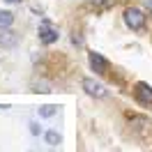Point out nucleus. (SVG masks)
Listing matches in <instances>:
<instances>
[{
	"mask_svg": "<svg viewBox=\"0 0 152 152\" xmlns=\"http://www.w3.org/2000/svg\"><path fill=\"white\" fill-rule=\"evenodd\" d=\"M28 127H30V134H32V136H39V134H44V129H42V124H39V122H30Z\"/></svg>",
	"mask_w": 152,
	"mask_h": 152,
	"instance_id": "10",
	"label": "nucleus"
},
{
	"mask_svg": "<svg viewBox=\"0 0 152 152\" xmlns=\"http://www.w3.org/2000/svg\"><path fill=\"white\" fill-rule=\"evenodd\" d=\"M44 138H46V143H48V145H53V148L62 143V136H60L56 129H48V132H44Z\"/></svg>",
	"mask_w": 152,
	"mask_h": 152,
	"instance_id": "8",
	"label": "nucleus"
},
{
	"mask_svg": "<svg viewBox=\"0 0 152 152\" xmlns=\"http://www.w3.org/2000/svg\"><path fill=\"white\" fill-rule=\"evenodd\" d=\"M124 23H127L129 30L141 32V30H145V26H148V16H145V12L138 10V7H127V10H124Z\"/></svg>",
	"mask_w": 152,
	"mask_h": 152,
	"instance_id": "1",
	"label": "nucleus"
},
{
	"mask_svg": "<svg viewBox=\"0 0 152 152\" xmlns=\"http://www.w3.org/2000/svg\"><path fill=\"white\" fill-rule=\"evenodd\" d=\"M53 115H58V106L56 104L39 106V118H53Z\"/></svg>",
	"mask_w": 152,
	"mask_h": 152,
	"instance_id": "9",
	"label": "nucleus"
},
{
	"mask_svg": "<svg viewBox=\"0 0 152 152\" xmlns=\"http://www.w3.org/2000/svg\"><path fill=\"white\" fill-rule=\"evenodd\" d=\"M83 90H86V95L95 97V99H104L106 95H108V90H106L104 83H99V81H95V78H83Z\"/></svg>",
	"mask_w": 152,
	"mask_h": 152,
	"instance_id": "4",
	"label": "nucleus"
},
{
	"mask_svg": "<svg viewBox=\"0 0 152 152\" xmlns=\"http://www.w3.org/2000/svg\"><path fill=\"white\" fill-rule=\"evenodd\" d=\"M148 7H150V12H152V0H148Z\"/></svg>",
	"mask_w": 152,
	"mask_h": 152,
	"instance_id": "13",
	"label": "nucleus"
},
{
	"mask_svg": "<svg viewBox=\"0 0 152 152\" xmlns=\"http://www.w3.org/2000/svg\"><path fill=\"white\" fill-rule=\"evenodd\" d=\"M12 23H14V14L10 10H0V30L12 28Z\"/></svg>",
	"mask_w": 152,
	"mask_h": 152,
	"instance_id": "7",
	"label": "nucleus"
},
{
	"mask_svg": "<svg viewBox=\"0 0 152 152\" xmlns=\"http://www.w3.org/2000/svg\"><path fill=\"white\" fill-rule=\"evenodd\" d=\"M134 97L141 106H152V86L145 81H138L134 86Z\"/></svg>",
	"mask_w": 152,
	"mask_h": 152,
	"instance_id": "3",
	"label": "nucleus"
},
{
	"mask_svg": "<svg viewBox=\"0 0 152 152\" xmlns=\"http://www.w3.org/2000/svg\"><path fill=\"white\" fill-rule=\"evenodd\" d=\"M90 5H104V2H108V0H88Z\"/></svg>",
	"mask_w": 152,
	"mask_h": 152,
	"instance_id": "11",
	"label": "nucleus"
},
{
	"mask_svg": "<svg viewBox=\"0 0 152 152\" xmlns=\"http://www.w3.org/2000/svg\"><path fill=\"white\" fill-rule=\"evenodd\" d=\"M5 2H10V5H21V0H5Z\"/></svg>",
	"mask_w": 152,
	"mask_h": 152,
	"instance_id": "12",
	"label": "nucleus"
},
{
	"mask_svg": "<svg viewBox=\"0 0 152 152\" xmlns=\"http://www.w3.org/2000/svg\"><path fill=\"white\" fill-rule=\"evenodd\" d=\"M0 44H2V46H14V44H16V35H14L10 28L0 30Z\"/></svg>",
	"mask_w": 152,
	"mask_h": 152,
	"instance_id": "6",
	"label": "nucleus"
},
{
	"mask_svg": "<svg viewBox=\"0 0 152 152\" xmlns=\"http://www.w3.org/2000/svg\"><path fill=\"white\" fill-rule=\"evenodd\" d=\"M88 60H90V67L95 69L97 74H106V72H108V60H106L102 53H95V51H92Z\"/></svg>",
	"mask_w": 152,
	"mask_h": 152,
	"instance_id": "5",
	"label": "nucleus"
},
{
	"mask_svg": "<svg viewBox=\"0 0 152 152\" xmlns=\"http://www.w3.org/2000/svg\"><path fill=\"white\" fill-rule=\"evenodd\" d=\"M37 32H39V42H42V44H46V46L56 44L58 37H60V35H58V28L51 23V21H46V19L39 23V30H37Z\"/></svg>",
	"mask_w": 152,
	"mask_h": 152,
	"instance_id": "2",
	"label": "nucleus"
}]
</instances>
